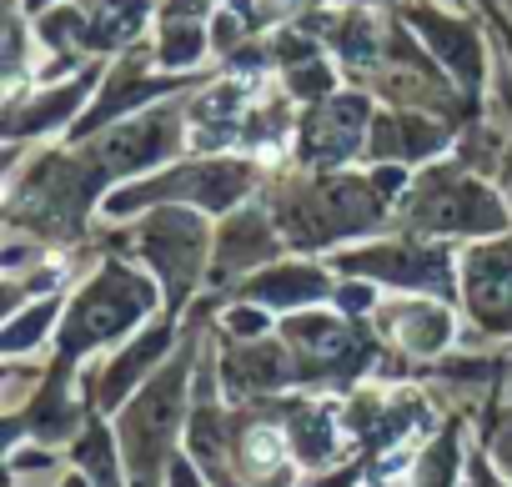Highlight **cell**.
<instances>
[{
  "mask_svg": "<svg viewBox=\"0 0 512 487\" xmlns=\"http://www.w3.org/2000/svg\"><path fill=\"white\" fill-rule=\"evenodd\" d=\"M246 457H251V462H277V457H282V432L262 427V432L246 442Z\"/></svg>",
  "mask_w": 512,
  "mask_h": 487,
  "instance_id": "6da1fadb",
  "label": "cell"
}]
</instances>
